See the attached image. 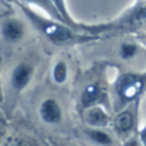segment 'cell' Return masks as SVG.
<instances>
[{
    "instance_id": "obj_9",
    "label": "cell",
    "mask_w": 146,
    "mask_h": 146,
    "mask_svg": "<svg viewBox=\"0 0 146 146\" xmlns=\"http://www.w3.org/2000/svg\"><path fill=\"white\" fill-rule=\"evenodd\" d=\"M101 96V88L99 85L92 83L85 88L82 94V105L85 108H91Z\"/></svg>"
},
{
    "instance_id": "obj_8",
    "label": "cell",
    "mask_w": 146,
    "mask_h": 146,
    "mask_svg": "<svg viewBox=\"0 0 146 146\" xmlns=\"http://www.w3.org/2000/svg\"><path fill=\"white\" fill-rule=\"evenodd\" d=\"M22 1L25 3H28V4H33V5H37L38 8H41V9L44 10V12H46L49 15H50L51 18H54V19L59 21V22H63L66 23V21H64V18L62 17V14L59 13V10L56 9V7L54 5L53 0H22ZM67 25V23H66Z\"/></svg>"
},
{
    "instance_id": "obj_10",
    "label": "cell",
    "mask_w": 146,
    "mask_h": 146,
    "mask_svg": "<svg viewBox=\"0 0 146 146\" xmlns=\"http://www.w3.org/2000/svg\"><path fill=\"white\" fill-rule=\"evenodd\" d=\"M114 126L115 129L121 133L128 132L133 126V114L131 110H124L117 115L115 121H114Z\"/></svg>"
},
{
    "instance_id": "obj_15",
    "label": "cell",
    "mask_w": 146,
    "mask_h": 146,
    "mask_svg": "<svg viewBox=\"0 0 146 146\" xmlns=\"http://www.w3.org/2000/svg\"><path fill=\"white\" fill-rule=\"evenodd\" d=\"M5 146H32V145L25 139H12L8 141V144Z\"/></svg>"
},
{
    "instance_id": "obj_14",
    "label": "cell",
    "mask_w": 146,
    "mask_h": 146,
    "mask_svg": "<svg viewBox=\"0 0 146 146\" xmlns=\"http://www.w3.org/2000/svg\"><path fill=\"white\" fill-rule=\"evenodd\" d=\"M119 54L123 59H132L137 54V46L131 42H124L119 48Z\"/></svg>"
},
{
    "instance_id": "obj_11",
    "label": "cell",
    "mask_w": 146,
    "mask_h": 146,
    "mask_svg": "<svg viewBox=\"0 0 146 146\" xmlns=\"http://www.w3.org/2000/svg\"><path fill=\"white\" fill-rule=\"evenodd\" d=\"M54 5L56 7V9L59 10V13L62 14V17L64 18V21H66V23L68 26H71V27H73L74 30L80 31V25L78 23H76L72 19V17L69 15L68 13V9H67V5H66V1L64 0H53Z\"/></svg>"
},
{
    "instance_id": "obj_5",
    "label": "cell",
    "mask_w": 146,
    "mask_h": 146,
    "mask_svg": "<svg viewBox=\"0 0 146 146\" xmlns=\"http://www.w3.org/2000/svg\"><path fill=\"white\" fill-rule=\"evenodd\" d=\"M25 32L26 30L23 23L15 18H9L3 22L1 33L8 42H18L25 36Z\"/></svg>"
},
{
    "instance_id": "obj_7",
    "label": "cell",
    "mask_w": 146,
    "mask_h": 146,
    "mask_svg": "<svg viewBox=\"0 0 146 146\" xmlns=\"http://www.w3.org/2000/svg\"><path fill=\"white\" fill-rule=\"evenodd\" d=\"M86 122L94 127H105L109 123V117L99 106H91L86 113Z\"/></svg>"
},
{
    "instance_id": "obj_12",
    "label": "cell",
    "mask_w": 146,
    "mask_h": 146,
    "mask_svg": "<svg viewBox=\"0 0 146 146\" xmlns=\"http://www.w3.org/2000/svg\"><path fill=\"white\" fill-rule=\"evenodd\" d=\"M86 133L88 135V137L91 140H94L96 144H100V145H110L111 141H113L110 135L101 131V129H88Z\"/></svg>"
},
{
    "instance_id": "obj_2",
    "label": "cell",
    "mask_w": 146,
    "mask_h": 146,
    "mask_svg": "<svg viewBox=\"0 0 146 146\" xmlns=\"http://www.w3.org/2000/svg\"><path fill=\"white\" fill-rule=\"evenodd\" d=\"M146 26V1H139L126 13L111 22L100 25H80V31L90 35L110 31H136Z\"/></svg>"
},
{
    "instance_id": "obj_6",
    "label": "cell",
    "mask_w": 146,
    "mask_h": 146,
    "mask_svg": "<svg viewBox=\"0 0 146 146\" xmlns=\"http://www.w3.org/2000/svg\"><path fill=\"white\" fill-rule=\"evenodd\" d=\"M40 117L46 123H58L62 119V109L58 101L54 99H46L40 106Z\"/></svg>"
},
{
    "instance_id": "obj_4",
    "label": "cell",
    "mask_w": 146,
    "mask_h": 146,
    "mask_svg": "<svg viewBox=\"0 0 146 146\" xmlns=\"http://www.w3.org/2000/svg\"><path fill=\"white\" fill-rule=\"evenodd\" d=\"M33 74V68L28 63H21L14 68L10 78L12 87L17 91H22L30 83Z\"/></svg>"
},
{
    "instance_id": "obj_3",
    "label": "cell",
    "mask_w": 146,
    "mask_h": 146,
    "mask_svg": "<svg viewBox=\"0 0 146 146\" xmlns=\"http://www.w3.org/2000/svg\"><path fill=\"white\" fill-rule=\"evenodd\" d=\"M145 83H146V76L132 74V73L124 76L118 86L119 103L126 104L128 101L133 100L137 95H140Z\"/></svg>"
},
{
    "instance_id": "obj_1",
    "label": "cell",
    "mask_w": 146,
    "mask_h": 146,
    "mask_svg": "<svg viewBox=\"0 0 146 146\" xmlns=\"http://www.w3.org/2000/svg\"><path fill=\"white\" fill-rule=\"evenodd\" d=\"M18 4H19V8L22 9V12L26 14V17L31 21L33 27L40 33H42L46 38H49L53 44H55V45L87 42V41H91L95 38L90 33L81 35L73 27L66 25L63 22H59V21L54 19V18L49 19V18L41 17V15H38L33 10H31L27 5L21 4V3H18Z\"/></svg>"
},
{
    "instance_id": "obj_13",
    "label": "cell",
    "mask_w": 146,
    "mask_h": 146,
    "mask_svg": "<svg viewBox=\"0 0 146 146\" xmlns=\"http://www.w3.org/2000/svg\"><path fill=\"white\" fill-rule=\"evenodd\" d=\"M53 77L56 83H62L66 81L67 78V66L64 62H58L54 67L53 71Z\"/></svg>"
},
{
    "instance_id": "obj_16",
    "label": "cell",
    "mask_w": 146,
    "mask_h": 146,
    "mask_svg": "<svg viewBox=\"0 0 146 146\" xmlns=\"http://www.w3.org/2000/svg\"><path fill=\"white\" fill-rule=\"evenodd\" d=\"M140 139H141L142 145L146 146V124L144 126V128L141 129V132H140Z\"/></svg>"
}]
</instances>
